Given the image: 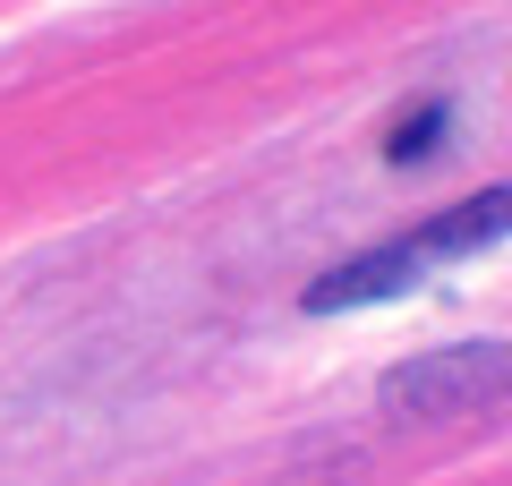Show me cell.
I'll list each match as a JSON object with an SVG mask.
<instances>
[{"mask_svg":"<svg viewBox=\"0 0 512 486\" xmlns=\"http://www.w3.org/2000/svg\"><path fill=\"white\" fill-rule=\"evenodd\" d=\"M512 393V342H453L427 359L384 367L376 401L393 418H461V410H495Z\"/></svg>","mask_w":512,"mask_h":486,"instance_id":"1","label":"cell"},{"mask_svg":"<svg viewBox=\"0 0 512 486\" xmlns=\"http://www.w3.org/2000/svg\"><path fill=\"white\" fill-rule=\"evenodd\" d=\"M427 282V265L393 239V248H367V256H350V265H333V273H316L308 290H299V307L308 316H350V307H376V299H402V290H419Z\"/></svg>","mask_w":512,"mask_h":486,"instance_id":"2","label":"cell"},{"mask_svg":"<svg viewBox=\"0 0 512 486\" xmlns=\"http://www.w3.org/2000/svg\"><path fill=\"white\" fill-rule=\"evenodd\" d=\"M504 231H512V188H478V197H461L453 214L419 222L402 248L419 256V265H444V256H478V248H495Z\"/></svg>","mask_w":512,"mask_h":486,"instance_id":"3","label":"cell"},{"mask_svg":"<svg viewBox=\"0 0 512 486\" xmlns=\"http://www.w3.org/2000/svg\"><path fill=\"white\" fill-rule=\"evenodd\" d=\"M444 120H453V103H444V94H427L419 111H402V120H393V137H384V154H393V162H419V154H436Z\"/></svg>","mask_w":512,"mask_h":486,"instance_id":"4","label":"cell"}]
</instances>
